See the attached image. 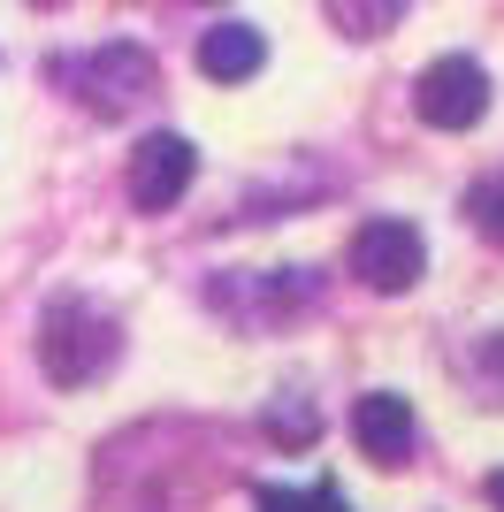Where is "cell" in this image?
Returning <instances> with one entry per match:
<instances>
[{
    "label": "cell",
    "mask_w": 504,
    "mask_h": 512,
    "mask_svg": "<svg viewBox=\"0 0 504 512\" xmlns=\"http://www.w3.org/2000/svg\"><path fill=\"white\" fill-rule=\"evenodd\" d=\"M39 367L62 390H84L100 367H115V314H100L92 299H54L39 314Z\"/></svg>",
    "instance_id": "6da1fadb"
},
{
    "label": "cell",
    "mask_w": 504,
    "mask_h": 512,
    "mask_svg": "<svg viewBox=\"0 0 504 512\" xmlns=\"http://www.w3.org/2000/svg\"><path fill=\"white\" fill-rule=\"evenodd\" d=\"M54 77H62L92 115H130L146 92H161V62H153L146 46H130V39H107V46H92V54H69V62H54Z\"/></svg>",
    "instance_id": "7a4b0ae2"
},
{
    "label": "cell",
    "mask_w": 504,
    "mask_h": 512,
    "mask_svg": "<svg viewBox=\"0 0 504 512\" xmlns=\"http://www.w3.org/2000/svg\"><path fill=\"white\" fill-rule=\"evenodd\" d=\"M413 107H420V123H436V130H474L489 115V69L474 54H443V62L420 69Z\"/></svg>",
    "instance_id": "3957f363"
},
{
    "label": "cell",
    "mask_w": 504,
    "mask_h": 512,
    "mask_svg": "<svg viewBox=\"0 0 504 512\" xmlns=\"http://www.w3.org/2000/svg\"><path fill=\"white\" fill-rule=\"evenodd\" d=\"M420 268H428V245H420L413 222H398V214L359 222V237H352V276L367 283V291H413Z\"/></svg>",
    "instance_id": "277c9868"
},
{
    "label": "cell",
    "mask_w": 504,
    "mask_h": 512,
    "mask_svg": "<svg viewBox=\"0 0 504 512\" xmlns=\"http://www.w3.org/2000/svg\"><path fill=\"white\" fill-rule=\"evenodd\" d=\"M191 176H199V153H191V138H176V130H153V138H138V153H130V207H176V199L191 192Z\"/></svg>",
    "instance_id": "5b68a950"
},
{
    "label": "cell",
    "mask_w": 504,
    "mask_h": 512,
    "mask_svg": "<svg viewBox=\"0 0 504 512\" xmlns=\"http://www.w3.org/2000/svg\"><path fill=\"white\" fill-rule=\"evenodd\" d=\"M352 436H359V451H367V459L398 467L405 451L420 444V421H413V406H405L398 390H367V398L352 406Z\"/></svg>",
    "instance_id": "8992f818"
},
{
    "label": "cell",
    "mask_w": 504,
    "mask_h": 512,
    "mask_svg": "<svg viewBox=\"0 0 504 512\" xmlns=\"http://www.w3.org/2000/svg\"><path fill=\"white\" fill-rule=\"evenodd\" d=\"M260 62H268V39L252 23H207L199 31V69L214 85H245V77H260Z\"/></svg>",
    "instance_id": "52a82bcc"
},
{
    "label": "cell",
    "mask_w": 504,
    "mask_h": 512,
    "mask_svg": "<svg viewBox=\"0 0 504 512\" xmlns=\"http://www.w3.org/2000/svg\"><path fill=\"white\" fill-rule=\"evenodd\" d=\"M252 505H260V512H352L329 474H321V482H306V490H291V482H260V490H252Z\"/></svg>",
    "instance_id": "ba28073f"
},
{
    "label": "cell",
    "mask_w": 504,
    "mask_h": 512,
    "mask_svg": "<svg viewBox=\"0 0 504 512\" xmlns=\"http://www.w3.org/2000/svg\"><path fill=\"white\" fill-rule=\"evenodd\" d=\"M268 436H275V444H291V451H306L321 436V421H314V406L291 390V398H275V406H268Z\"/></svg>",
    "instance_id": "9c48e42d"
},
{
    "label": "cell",
    "mask_w": 504,
    "mask_h": 512,
    "mask_svg": "<svg viewBox=\"0 0 504 512\" xmlns=\"http://www.w3.org/2000/svg\"><path fill=\"white\" fill-rule=\"evenodd\" d=\"M466 214H474V230H482L489 245H504V169L482 176V184L466 192Z\"/></svg>",
    "instance_id": "30bf717a"
},
{
    "label": "cell",
    "mask_w": 504,
    "mask_h": 512,
    "mask_svg": "<svg viewBox=\"0 0 504 512\" xmlns=\"http://www.w3.org/2000/svg\"><path fill=\"white\" fill-rule=\"evenodd\" d=\"M336 23H359V39H375L382 23H398V8H336Z\"/></svg>",
    "instance_id": "8fae6325"
},
{
    "label": "cell",
    "mask_w": 504,
    "mask_h": 512,
    "mask_svg": "<svg viewBox=\"0 0 504 512\" xmlns=\"http://www.w3.org/2000/svg\"><path fill=\"white\" fill-rule=\"evenodd\" d=\"M489 505H497V512H504V467H497V474H489Z\"/></svg>",
    "instance_id": "7c38bea8"
}]
</instances>
